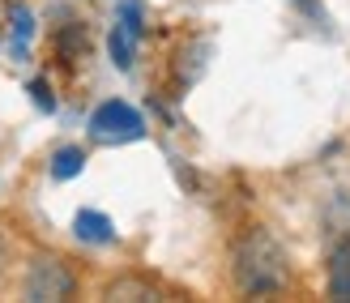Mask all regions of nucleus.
<instances>
[{
  "label": "nucleus",
  "mask_w": 350,
  "mask_h": 303,
  "mask_svg": "<svg viewBox=\"0 0 350 303\" xmlns=\"http://www.w3.org/2000/svg\"><path fill=\"white\" fill-rule=\"evenodd\" d=\"M107 295H111V299H124V295H133V299H159V295H154V287H146V282H133V278L111 282Z\"/></svg>",
  "instance_id": "nucleus-9"
},
{
  "label": "nucleus",
  "mask_w": 350,
  "mask_h": 303,
  "mask_svg": "<svg viewBox=\"0 0 350 303\" xmlns=\"http://www.w3.org/2000/svg\"><path fill=\"white\" fill-rule=\"evenodd\" d=\"M0 269H5V235H0Z\"/></svg>",
  "instance_id": "nucleus-11"
},
{
  "label": "nucleus",
  "mask_w": 350,
  "mask_h": 303,
  "mask_svg": "<svg viewBox=\"0 0 350 303\" xmlns=\"http://www.w3.org/2000/svg\"><path fill=\"white\" fill-rule=\"evenodd\" d=\"M235 287L243 295H282L291 287V261L265 226L243 230L235 243Z\"/></svg>",
  "instance_id": "nucleus-1"
},
{
  "label": "nucleus",
  "mask_w": 350,
  "mask_h": 303,
  "mask_svg": "<svg viewBox=\"0 0 350 303\" xmlns=\"http://www.w3.org/2000/svg\"><path fill=\"white\" fill-rule=\"evenodd\" d=\"M137 34L129 22H116L111 26V34H107V47H111V64L116 68H133V60H137Z\"/></svg>",
  "instance_id": "nucleus-6"
},
{
  "label": "nucleus",
  "mask_w": 350,
  "mask_h": 303,
  "mask_svg": "<svg viewBox=\"0 0 350 303\" xmlns=\"http://www.w3.org/2000/svg\"><path fill=\"white\" fill-rule=\"evenodd\" d=\"M90 137H98V141H142L146 120L124 98H107V103H98L94 116H90Z\"/></svg>",
  "instance_id": "nucleus-2"
},
{
  "label": "nucleus",
  "mask_w": 350,
  "mask_h": 303,
  "mask_svg": "<svg viewBox=\"0 0 350 303\" xmlns=\"http://www.w3.org/2000/svg\"><path fill=\"white\" fill-rule=\"evenodd\" d=\"M77 278L60 256H34V265L26 269V299L47 303V299H73Z\"/></svg>",
  "instance_id": "nucleus-3"
},
{
  "label": "nucleus",
  "mask_w": 350,
  "mask_h": 303,
  "mask_svg": "<svg viewBox=\"0 0 350 303\" xmlns=\"http://www.w3.org/2000/svg\"><path fill=\"white\" fill-rule=\"evenodd\" d=\"M30 39H34V13L26 5H13V51L17 56H26Z\"/></svg>",
  "instance_id": "nucleus-8"
},
{
  "label": "nucleus",
  "mask_w": 350,
  "mask_h": 303,
  "mask_svg": "<svg viewBox=\"0 0 350 303\" xmlns=\"http://www.w3.org/2000/svg\"><path fill=\"white\" fill-rule=\"evenodd\" d=\"M329 299L350 303V239H342L329 252Z\"/></svg>",
  "instance_id": "nucleus-4"
},
{
  "label": "nucleus",
  "mask_w": 350,
  "mask_h": 303,
  "mask_svg": "<svg viewBox=\"0 0 350 303\" xmlns=\"http://www.w3.org/2000/svg\"><path fill=\"white\" fill-rule=\"evenodd\" d=\"M30 94H34V103H39L43 111H56V98H51V90H47V81H30Z\"/></svg>",
  "instance_id": "nucleus-10"
},
{
  "label": "nucleus",
  "mask_w": 350,
  "mask_h": 303,
  "mask_svg": "<svg viewBox=\"0 0 350 303\" xmlns=\"http://www.w3.org/2000/svg\"><path fill=\"white\" fill-rule=\"evenodd\" d=\"M73 230H77V239L85 243H111L116 239V226L107 213H98V209H81L77 218H73Z\"/></svg>",
  "instance_id": "nucleus-5"
},
{
  "label": "nucleus",
  "mask_w": 350,
  "mask_h": 303,
  "mask_svg": "<svg viewBox=\"0 0 350 303\" xmlns=\"http://www.w3.org/2000/svg\"><path fill=\"white\" fill-rule=\"evenodd\" d=\"M81 167H85L81 146H60L51 154V175H56V180H73V175H81Z\"/></svg>",
  "instance_id": "nucleus-7"
}]
</instances>
